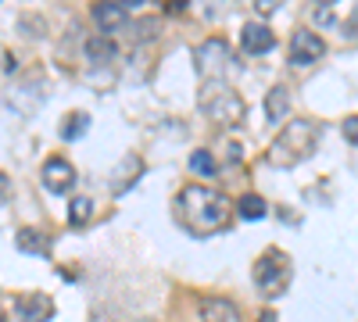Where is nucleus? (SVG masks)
I'll return each mask as SVG.
<instances>
[{"mask_svg":"<svg viewBox=\"0 0 358 322\" xmlns=\"http://www.w3.org/2000/svg\"><path fill=\"white\" fill-rule=\"evenodd\" d=\"M176 212H179V219L187 222V229L212 233V229H222L229 222V200L219 190H208L201 183H190V186L179 190Z\"/></svg>","mask_w":358,"mask_h":322,"instance_id":"1","label":"nucleus"},{"mask_svg":"<svg viewBox=\"0 0 358 322\" xmlns=\"http://www.w3.org/2000/svg\"><path fill=\"white\" fill-rule=\"evenodd\" d=\"M315 136H319V126L312 119H294L283 126V133L273 140L268 147V165L276 168H294L297 161H305L312 151H315Z\"/></svg>","mask_w":358,"mask_h":322,"instance_id":"2","label":"nucleus"},{"mask_svg":"<svg viewBox=\"0 0 358 322\" xmlns=\"http://www.w3.org/2000/svg\"><path fill=\"white\" fill-rule=\"evenodd\" d=\"M201 108H204L208 119L226 126V129H236V126L244 122V115H248L244 97L236 94L226 79H212V82L201 86Z\"/></svg>","mask_w":358,"mask_h":322,"instance_id":"3","label":"nucleus"},{"mask_svg":"<svg viewBox=\"0 0 358 322\" xmlns=\"http://www.w3.org/2000/svg\"><path fill=\"white\" fill-rule=\"evenodd\" d=\"M290 258L283 251H265L258 261H255V286H258V294L265 298H280L283 290L290 286Z\"/></svg>","mask_w":358,"mask_h":322,"instance_id":"4","label":"nucleus"},{"mask_svg":"<svg viewBox=\"0 0 358 322\" xmlns=\"http://www.w3.org/2000/svg\"><path fill=\"white\" fill-rule=\"evenodd\" d=\"M194 65H197V75H201L204 82H212V79H222V75H226L236 61H233V54H229L226 40L212 36V40H204V43L197 47V54H194Z\"/></svg>","mask_w":358,"mask_h":322,"instance_id":"5","label":"nucleus"},{"mask_svg":"<svg viewBox=\"0 0 358 322\" xmlns=\"http://www.w3.org/2000/svg\"><path fill=\"white\" fill-rule=\"evenodd\" d=\"M326 54V40L315 33V29H294L290 36V65L294 68H308Z\"/></svg>","mask_w":358,"mask_h":322,"instance_id":"6","label":"nucleus"},{"mask_svg":"<svg viewBox=\"0 0 358 322\" xmlns=\"http://www.w3.org/2000/svg\"><path fill=\"white\" fill-rule=\"evenodd\" d=\"M40 183H43V190H50L54 197L72 193V186H76V165H72L69 158H62V154L47 158L43 168H40Z\"/></svg>","mask_w":358,"mask_h":322,"instance_id":"7","label":"nucleus"},{"mask_svg":"<svg viewBox=\"0 0 358 322\" xmlns=\"http://www.w3.org/2000/svg\"><path fill=\"white\" fill-rule=\"evenodd\" d=\"M276 47V36H273V29L262 25V22H244L241 29V50L251 54V57H262Z\"/></svg>","mask_w":358,"mask_h":322,"instance_id":"8","label":"nucleus"},{"mask_svg":"<svg viewBox=\"0 0 358 322\" xmlns=\"http://www.w3.org/2000/svg\"><path fill=\"white\" fill-rule=\"evenodd\" d=\"M15 315L18 322H47L54 315V301L47 294H22L15 298Z\"/></svg>","mask_w":358,"mask_h":322,"instance_id":"9","label":"nucleus"},{"mask_svg":"<svg viewBox=\"0 0 358 322\" xmlns=\"http://www.w3.org/2000/svg\"><path fill=\"white\" fill-rule=\"evenodd\" d=\"M197 315H201V322H244L241 308H236L229 298H201Z\"/></svg>","mask_w":358,"mask_h":322,"instance_id":"10","label":"nucleus"},{"mask_svg":"<svg viewBox=\"0 0 358 322\" xmlns=\"http://www.w3.org/2000/svg\"><path fill=\"white\" fill-rule=\"evenodd\" d=\"M90 15H94L101 36H111V33H118V29L126 25V8H118L115 0H97V4L90 8Z\"/></svg>","mask_w":358,"mask_h":322,"instance_id":"11","label":"nucleus"},{"mask_svg":"<svg viewBox=\"0 0 358 322\" xmlns=\"http://www.w3.org/2000/svg\"><path fill=\"white\" fill-rule=\"evenodd\" d=\"M15 247H18L22 254L43 258V254L50 251V237H47L43 229H36V226H22V229L15 233Z\"/></svg>","mask_w":358,"mask_h":322,"instance_id":"12","label":"nucleus"},{"mask_svg":"<svg viewBox=\"0 0 358 322\" xmlns=\"http://www.w3.org/2000/svg\"><path fill=\"white\" fill-rule=\"evenodd\" d=\"M287 115H290V90L287 86H273L268 97H265V119L268 122H283Z\"/></svg>","mask_w":358,"mask_h":322,"instance_id":"13","label":"nucleus"},{"mask_svg":"<svg viewBox=\"0 0 358 322\" xmlns=\"http://www.w3.org/2000/svg\"><path fill=\"white\" fill-rule=\"evenodd\" d=\"M140 175H143V161L136 158V154H129L126 161H122V175H118V180H115V197H122L136 180H140Z\"/></svg>","mask_w":358,"mask_h":322,"instance_id":"14","label":"nucleus"},{"mask_svg":"<svg viewBox=\"0 0 358 322\" xmlns=\"http://www.w3.org/2000/svg\"><path fill=\"white\" fill-rule=\"evenodd\" d=\"M190 172L197 175V180H215L219 175V161L212 151H194L190 154Z\"/></svg>","mask_w":358,"mask_h":322,"instance_id":"15","label":"nucleus"},{"mask_svg":"<svg viewBox=\"0 0 358 322\" xmlns=\"http://www.w3.org/2000/svg\"><path fill=\"white\" fill-rule=\"evenodd\" d=\"M86 129H90V115L86 111H72L69 119L62 122V140L65 143H76V140L86 136Z\"/></svg>","mask_w":358,"mask_h":322,"instance_id":"16","label":"nucleus"},{"mask_svg":"<svg viewBox=\"0 0 358 322\" xmlns=\"http://www.w3.org/2000/svg\"><path fill=\"white\" fill-rule=\"evenodd\" d=\"M236 212H241V219H248V222H258V219L268 215V204L258 193H244L241 200H236Z\"/></svg>","mask_w":358,"mask_h":322,"instance_id":"17","label":"nucleus"},{"mask_svg":"<svg viewBox=\"0 0 358 322\" xmlns=\"http://www.w3.org/2000/svg\"><path fill=\"white\" fill-rule=\"evenodd\" d=\"M90 215H94V197H72V204H69V222L72 226H86L90 222Z\"/></svg>","mask_w":358,"mask_h":322,"instance_id":"18","label":"nucleus"},{"mask_svg":"<svg viewBox=\"0 0 358 322\" xmlns=\"http://www.w3.org/2000/svg\"><path fill=\"white\" fill-rule=\"evenodd\" d=\"M86 54H90V61H111V57H115L111 36H94V40L86 43Z\"/></svg>","mask_w":358,"mask_h":322,"instance_id":"19","label":"nucleus"},{"mask_svg":"<svg viewBox=\"0 0 358 322\" xmlns=\"http://www.w3.org/2000/svg\"><path fill=\"white\" fill-rule=\"evenodd\" d=\"M341 129H344V140L351 143V147H358V115H348Z\"/></svg>","mask_w":358,"mask_h":322,"instance_id":"20","label":"nucleus"},{"mask_svg":"<svg viewBox=\"0 0 358 322\" xmlns=\"http://www.w3.org/2000/svg\"><path fill=\"white\" fill-rule=\"evenodd\" d=\"M287 4V0H255V11L258 15H273V11H280Z\"/></svg>","mask_w":358,"mask_h":322,"instance_id":"21","label":"nucleus"},{"mask_svg":"<svg viewBox=\"0 0 358 322\" xmlns=\"http://www.w3.org/2000/svg\"><path fill=\"white\" fill-rule=\"evenodd\" d=\"M8 193H11V180H8V175H4V172H0V204H4V200H8Z\"/></svg>","mask_w":358,"mask_h":322,"instance_id":"22","label":"nucleus"},{"mask_svg":"<svg viewBox=\"0 0 358 322\" xmlns=\"http://www.w3.org/2000/svg\"><path fill=\"white\" fill-rule=\"evenodd\" d=\"M315 22H319V25H337V15H334V11H319Z\"/></svg>","mask_w":358,"mask_h":322,"instance_id":"23","label":"nucleus"},{"mask_svg":"<svg viewBox=\"0 0 358 322\" xmlns=\"http://www.w3.org/2000/svg\"><path fill=\"white\" fill-rule=\"evenodd\" d=\"M115 4H118V8H140L143 0H115Z\"/></svg>","mask_w":358,"mask_h":322,"instance_id":"24","label":"nucleus"},{"mask_svg":"<svg viewBox=\"0 0 358 322\" xmlns=\"http://www.w3.org/2000/svg\"><path fill=\"white\" fill-rule=\"evenodd\" d=\"M258 322H276V312H262V315H258Z\"/></svg>","mask_w":358,"mask_h":322,"instance_id":"25","label":"nucleus"},{"mask_svg":"<svg viewBox=\"0 0 358 322\" xmlns=\"http://www.w3.org/2000/svg\"><path fill=\"white\" fill-rule=\"evenodd\" d=\"M315 4H337V0H315Z\"/></svg>","mask_w":358,"mask_h":322,"instance_id":"26","label":"nucleus"}]
</instances>
